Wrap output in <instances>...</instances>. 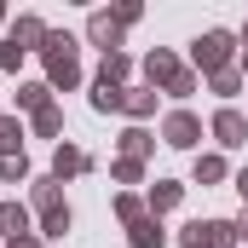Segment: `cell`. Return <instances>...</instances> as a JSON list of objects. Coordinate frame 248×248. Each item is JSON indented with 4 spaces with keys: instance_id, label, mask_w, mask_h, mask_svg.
I'll return each instance as SVG.
<instances>
[{
    "instance_id": "cell-1",
    "label": "cell",
    "mask_w": 248,
    "mask_h": 248,
    "mask_svg": "<svg viewBox=\"0 0 248 248\" xmlns=\"http://www.w3.org/2000/svg\"><path fill=\"white\" fill-rule=\"evenodd\" d=\"M41 52H46V69H52V81L75 87V75H81V69H75V41H69V35H46V46H41Z\"/></svg>"
},
{
    "instance_id": "cell-2",
    "label": "cell",
    "mask_w": 248,
    "mask_h": 248,
    "mask_svg": "<svg viewBox=\"0 0 248 248\" xmlns=\"http://www.w3.org/2000/svg\"><path fill=\"white\" fill-rule=\"evenodd\" d=\"M144 69H150V81H162V87H168V93H179V98L196 87V81H190V69H179V58H173V52H150V63H144Z\"/></svg>"
},
{
    "instance_id": "cell-3",
    "label": "cell",
    "mask_w": 248,
    "mask_h": 248,
    "mask_svg": "<svg viewBox=\"0 0 248 248\" xmlns=\"http://www.w3.org/2000/svg\"><path fill=\"white\" fill-rule=\"evenodd\" d=\"M179 243L185 248H231L237 243V225H225V219H196Z\"/></svg>"
},
{
    "instance_id": "cell-4",
    "label": "cell",
    "mask_w": 248,
    "mask_h": 248,
    "mask_svg": "<svg viewBox=\"0 0 248 248\" xmlns=\"http://www.w3.org/2000/svg\"><path fill=\"white\" fill-rule=\"evenodd\" d=\"M35 202H41L46 237H63V231H69V208L58 202V185H52V179H41V185H35Z\"/></svg>"
},
{
    "instance_id": "cell-5",
    "label": "cell",
    "mask_w": 248,
    "mask_h": 248,
    "mask_svg": "<svg viewBox=\"0 0 248 248\" xmlns=\"http://www.w3.org/2000/svg\"><path fill=\"white\" fill-rule=\"evenodd\" d=\"M190 52H196V63H202V69H214V75H219V69H225V58H231V35H225V29H208Z\"/></svg>"
},
{
    "instance_id": "cell-6",
    "label": "cell",
    "mask_w": 248,
    "mask_h": 248,
    "mask_svg": "<svg viewBox=\"0 0 248 248\" xmlns=\"http://www.w3.org/2000/svg\"><path fill=\"white\" fill-rule=\"evenodd\" d=\"M162 133H168V144H179V150L202 139V127H196V116H185V110H179V116H168V127H162Z\"/></svg>"
},
{
    "instance_id": "cell-7",
    "label": "cell",
    "mask_w": 248,
    "mask_h": 248,
    "mask_svg": "<svg viewBox=\"0 0 248 248\" xmlns=\"http://www.w3.org/2000/svg\"><path fill=\"white\" fill-rule=\"evenodd\" d=\"M214 133H219V144H243V139H248V122L237 116V110H219V116H214Z\"/></svg>"
},
{
    "instance_id": "cell-8",
    "label": "cell",
    "mask_w": 248,
    "mask_h": 248,
    "mask_svg": "<svg viewBox=\"0 0 248 248\" xmlns=\"http://www.w3.org/2000/svg\"><path fill=\"white\" fill-rule=\"evenodd\" d=\"M0 231H12V243H17V237H35V231H29V214H23L17 202L0 208Z\"/></svg>"
},
{
    "instance_id": "cell-9",
    "label": "cell",
    "mask_w": 248,
    "mask_h": 248,
    "mask_svg": "<svg viewBox=\"0 0 248 248\" xmlns=\"http://www.w3.org/2000/svg\"><path fill=\"white\" fill-rule=\"evenodd\" d=\"M29 41H41V46H46V29H41L35 17H23V23L12 29V41H6V46H17V52H29Z\"/></svg>"
},
{
    "instance_id": "cell-10",
    "label": "cell",
    "mask_w": 248,
    "mask_h": 248,
    "mask_svg": "<svg viewBox=\"0 0 248 248\" xmlns=\"http://www.w3.org/2000/svg\"><path fill=\"white\" fill-rule=\"evenodd\" d=\"M87 29H93V41H98V46H104V52H110V46H116V35H122V23H116V17H110V12H98V17H93V23H87Z\"/></svg>"
},
{
    "instance_id": "cell-11",
    "label": "cell",
    "mask_w": 248,
    "mask_h": 248,
    "mask_svg": "<svg viewBox=\"0 0 248 248\" xmlns=\"http://www.w3.org/2000/svg\"><path fill=\"white\" fill-rule=\"evenodd\" d=\"M0 150L6 156H23V127L12 122V116H0Z\"/></svg>"
},
{
    "instance_id": "cell-12",
    "label": "cell",
    "mask_w": 248,
    "mask_h": 248,
    "mask_svg": "<svg viewBox=\"0 0 248 248\" xmlns=\"http://www.w3.org/2000/svg\"><path fill=\"white\" fill-rule=\"evenodd\" d=\"M133 248H162V225L156 219H133Z\"/></svg>"
},
{
    "instance_id": "cell-13",
    "label": "cell",
    "mask_w": 248,
    "mask_h": 248,
    "mask_svg": "<svg viewBox=\"0 0 248 248\" xmlns=\"http://www.w3.org/2000/svg\"><path fill=\"white\" fill-rule=\"evenodd\" d=\"M93 104H98V110H122L127 93H122V87H110V81H98V87H93Z\"/></svg>"
},
{
    "instance_id": "cell-14",
    "label": "cell",
    "mask_w": 248,
    "mask_h": 248,
    "mask_svg": "<svg viewBox=\"0 0 248 248\" xmlns=\"http://www.w3.org/2000/svg\"><path fill=\"white\" fill-rule=\"evenodd\" d=\"M81 168H87V156H81V150H58V156H52V173H81Z\"/></svg>"
},
{
    "instance_id": "cell-15",
    "label": "cell",
    "mask_w": 248,
    "mask_h": 248,
    "mask_svg": "<svg viewBox=\"0 0 248 248\" xmlns=\"http://www.w3.org/2000/svg\"><path fill=\"white\" fill-rule=\"evenodd\" d=\"M122 150H127V162H139V156L150 150V133H139V127H133V133H122Z\"/></svg>"
},
{
    "instance_id": "cell-16",
    "label": "cell",
    "mask_w": 248,
    "mask_h": 248,
    "mask_svg": "<svg viewBox=\"0 0 248 248\" xmlns=\"http://www.w3.org/2000/svg\"><path fill=\"white\" fill-rule=\"evenodd\" d=\"M17 104H29V110H46V87H41V81L17 87Z\"/></svg>"
},
{
    "instance_id": "cell-17",
    "label": "cell",
    "mask_w": 248,
    "mask_h": 248,
    "mask_svg": "<svg viewBox=\"0 0 248 248\" xmlns=\"http://www.w3.org/2000/svg\"><path fill=\"white\" fill-rule=\"evenodd\" d=\"M219 173H225V162H219V156H202V162H196V179H202V185H214Z\"/></svg>"
},
{
    "instance_id": "cell-18",
    "label": "cell",
    "mask_w": 248,
    "mask_h": 248,
    "mask_svg": "<svg viewBox=\"0 0 248 248\" xmlns=\"http://www.w3.org/2000/svg\"><path fill=\"white\" fill-rule=\"evenodd\" d=\"M173 202H179V185H156V190H150V208H156V214L173 208Z\"/></svg>"
},
{
    "instance_id": "cell-19",
    "label": "cell",
    "mask_w": 248,
    "mask_h": 248,
    "mask_svg": "<svg viewBox=\"0 0 248 248\" xmlns=\"http://www.w3.org/2000/svg\"><path fill=\"white\" fill-rule=\"evenodd\" d=\"M23 173H29L23 156H6V162H0V179H23Z\"/></svg>"
},
{
    "instance_id": "cell-20",
    "label": "cell",
    "mask_w": 248,
    "mask_h": 248,
    "mask_svg": "<svg viewBox=\"0 0 248 248\" xmlns=\"http://www.w3.org/2000/svg\"><path fill=\"white\" fill-rule=\"evenodd\" d=\"M116 214H122L127 225H133V219H144V208H139V196H122V202H116Z\"/></svg>"
},
{
    "instance_id": "cell-21",
    "label": "cell",
    "mask_w": 248,
    "mask_h": 248,
    "mask_svg": "<svg viewBox=\"0 0 248 248\" xmlns=\"http://www.w3.org/2000/svg\"><path fill=\"white\" fill-rule=\"evenodd\" d=\"M150 104H156V98H150V93H133V98H127L122 110H133V116H150Z\"/></svg>"
},
{
    "instance_id": "cell-22",
    "label": "cell",
    "mask_w": 248,
    "mask_h": 248,
    "mask_svg": "<svg viewBox=\"0 0 248 248\" xmlns=\"http://www.w3.org/2000/svg\"><path fill=\"white\" fill-rule=\"evenodd\" d=\"M214 93H225V98H231V93H237V75H231V69H219V75H214Z\"/></svg>"
},
{
    "instance_id": "cell-23",
    "label": "cell",
    "mask_w": 248,
    "mask_h": 248,
    "mask_svg": "<svg viewBox=\"0 0 248 248\" xmlns=\"http://www.w3.org/2000/svg\"><path fill=\"white\" fill-rule=\"evenodd\" d=\"M6 248H41V243H35V237H17V243H6Z\"/></svg>"
},
{
    "instance_id": "cell-24",
    "label": "cell",
    "mask_w": 248,
    "mask_h": 248,
    "mask_svg": "<svg viewBox=\"0 0 248 248\" xmlns=\"http://www.w3.org/2000/svg\"><path fill=\"white\" fill-rule=\"evenodd\" d=\"M237 190H243V202H248V168H243V173H237Z\"/></svg>"
},
{
    "instance_id": "cell-25",
    "label": "cell",
    "mask_w": 248,
    "mask_h": 248,
    "mask_svg": "<svg viewBox=\"0 0 248 248\" xmlns=\"http://www.w3.org/2000/svg\"><path fill=\"white\" fill-rule=\"evenodd\" d=\"M243 69H248V52H243Z\"/></svg>"
}]
</instances>
